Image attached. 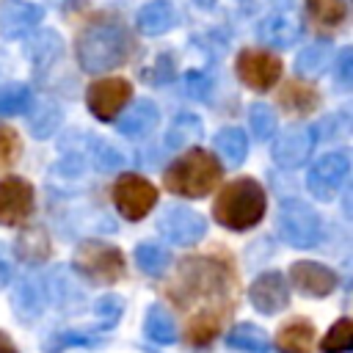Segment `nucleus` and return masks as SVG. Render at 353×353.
Returning <instances> with one entry per match:
<instances>
[{
  "mask_svg": "<svg viewBox=\"0 0 353 353\" xmlns=\"http://www.w3.org/2000/svg\"><path fill=\"white\" fill-rule=\"evenodd\" d=\"M265 207H268L265 188L256 179L243 176V179H234L221 188V193L212 204V215L221 226L245 232L265 218Z\"/></svg>",
  "mask_w": 353,
  "mask_h": 353,
  "instance_id": "obj_1",
  "label": "nucleus"
},
{
  "mask_svg": "<svg viewBox=\"0 0 353 353\" xmlns=\"http://www.w3.org/2000/svg\"><path fill=\"white\" fill-rule=\"evenodd\" d=\"M232 284V270L210 256L185 259L176 270V281L171 284V295L179 306H190L207 298H223Z\"/></svg>",
  "mask_w": 353,
  "mask_h": 353,
  "instance_id": "obj_2",
  "label": "nucleus"
},
{
  "mask_svg": "<svg viewBox=\"0 0 353 353\" xmlns=\"http://www.w3.org/2000/svg\"><path fill=\"white\" fill-rule=\"evenodd\" d=\"M132 52V41L127 30L116 22H97L85 28L77 39V61L85 72H108L121 66Z\"/></svg>",
  "mask_w": 353,
  "mask_h": 353,
  "instance_id": "obj_3",
  "label": "nucleus"
},
{
  "mask_svg": "<svg viewBox=\"0 0 353 353\" xmlns=\"http://www.w3.org/2000/svg\"><path fill=\"white\" fill-rule=\"evenodd\" d=\"M165 188L176 196L199 199L221 182V163L204 149H188L165 168Z\"/></svg>",
  "mask_w": 353,
  "mask_h": 353,
  "instance_id": "obj_4",
  "label": "nucleus"
},
{
  "mask_svg": "<svg viewBox=\"0 0 353 353\" xmlns=\"http://www.w3.org/2000/svg\"><path fill=\"white\" fill-rule=\"evenodd\" d=\"M74 270L94 284H116L124 276L127 265L124 254L116 245L102 240H85L74 251Z\"/></svg>",
  "mask_w": 353,
  "mask_h": 353,
  "instance_id": "obj_5",
  "label": "nucleus"
},
{
  "mask_svg": "<svg viewBox=\"0 0 353 353\" xmlns=\"http://www.w3.org/2000/svg\"><path fill=\"white\" fill-rule=\"evenodd\" d=\"M279 234L292 248H314L323 237V221L306 201L287 199L279 207Z\"/></svg>",
  "mask_w": 353,
  "mask_h": 353,
  "instance_id": "obj_6",
  "label": "nucleus"
},
{
  "mask_svg": "<svg viewBox=\"0 0 353 353\" xmlns=\"http://www.w3.org/2000/svg\"><path fill=\"white\" fill-rule=\"evenodd\" d=\"M154 201H157V188L138 174H124L113 185V204L127 221L146 218L152 212Z\"/></svg>",
  "mask_w": 353,
  "mask_h": 353,
  "instance_id": "obj_7",
  "label": "nucleus"
},
{
  "mask_svg": "<svg viewBox=\"0 0 353 353\" xmlns=\"http://www.w3.org/2000/svg\"><path fill=\"white\" fill-rule=\"evenodd\" d=\"M347 174H350V157H347V152H342V149L339 152H328V154H323L309 168L306 188H309V193L314 199L331 201L339 193V188L345 185Z\"/></svg>",
  "mask_w": 353,
  "mask_h": 353,
  "instance_id": "obj_8",
  "label": "nucleus"
},
{
  "mask_svg": "<svg viewBox=\"0 0 353 353\" xmlns=\"http://www.w3.org/2000/svg\"><path fill=\"white\" fill-rule=\"evenodd\" d=\"M234 69H237V77L254 91H268L281 77V61L273 52L256 50V47L243 50L234 61Z\"/></svg>",
  "mask_w": 353,
  "mask_h": 353,
  "instance_id": "obj_9",
  "label": "nucleus"
},
{
  "mask_svg": "<svg viewBox=\"0 0 353 353\" xmlns=\"http://www.w3.org/2000/svg\"><path fill=\"white\" fill-rule=\"evenodd\" d=\"M130 94H132V88L124 77H105V80H97L88 85L85 105L99 121H110L130 102Z\"/></svg>",
  "mask_w": 353,
  "mask_h": 353,
  "instance_id": "obj_10",
  "label": "nucleus"
},
{
  "mask_svg": "<svg viewBox=\"0 0 353 353\" xmlns=\"http://www.w3.org/2000/svg\"><path fill=\"white\" fill-rule=\"evenodd\" d=\"M157 229H160V234H163L168 243L193 245V243H199V240L204 237L207 221H204L196 210H190V207H176V204H174V207H168V210L160 215Z\"/></svg>",
  "mask_w": 353,
  "mask_h": 353,
  "instance_id": "obj_11",
  "label": "nucleus"
},
{
  "mask_svg": "<svg viewBox=\"0 0 353 353\" xmlns=\"http://www.w3.org/2000/svg\"><path fill=\"white\" fill-rule=\"evenodd\" d=\"M33 212V188L22 176H0V223H22Z\"/></svg>",
  "mask_w": 353,
  "mask_h": 353,
  "instance_id": "obj_12",
  "label": "nucleus"
},
{
  "mask_svg": "<svg viewBox=\"0 0 353 353\" xmlns=\"http://www.w3.org/2000/svg\"><path fill=\"white\" fill-rule=\"evenodd\" d=\"M314 146V130L312 127H290L287 132H281L273 143V163L279 168H298L309 160Z\"/></svg>",
  "mask_w": 353,
  "mask_h": 353,
  "instance_id": "obj_13",
  "label": "nucleus"
},
{
  "mask_svg": "<svg viewBox=\"0 0 353 353\" xmlns=\"http://www.w3.org/2000/svg\"><path fill=\"white\" fill-rule=\"evenodd\" d=\"M248 298H251V306L262 314H276L287 306L290 301V292H287V281L281 273L276 270H268L262 276L254 279V284L248 287Z\"/></svg>",
  "mask_w": 353,
  "mask_h": 353,
  "instance_id": "obj_14",
  "label": "nucleus"
},
{
  "mask_svg": "<svg viewBox=\"0 0 353 353\" xmlns=\"http://www.w3.org/2000/svg\"><path fill=\"white\" fill-rule=\"evenodd\" d=\"M290 281L303 292V295H314V298H323L328 292H334L336 287V273L320 262H309V259H301L290 268Z\"/></svg>",
  "mask_w": 353,
  "mask_h": 353,
  "instance_id": "obj_15",
  "label": "nucleus"
},
{
  "mask_svg": "<svg viewBox=\"0 0 353 353\" xmlns=\"http://www.w3.org/2000/svg\"><path fill=\"white\" fill-rule=\"evenodd\" d=\"M44 17V8L28 0H8L0 8V36L19 39L28 30H33Z\"/></svg>",
  "mask_w": 353,
  "mask_h": 353,
  "instance_id": "obj_16",
  "label": "nucleus"
},
{
  "mask_svg": "<svg viewBox=\"0 0 353 353\" xmlns=\"http://www.w3.org/2000/svg\"><path fill=\"white\" fill-rule=\"evenodd\" d=\"M160 121V110L152 99H135L130 105V110L119 119V132L124 138H132V141H141L146 138Z\"/></svg>",
  "mask_w": 353,
  "mask_h": 353,
  "instance_id": "obj_17",
  "label": "nucleus"
},
{
  "mask_svg": "<svg viewBox=\"0 0 353 353\" xmlns=\"http://www.w3.org/2000/svg\"><path fill=\"white\" fill-rule=\"evenodd\" d=\"M226 312H229V309H221V306L199 309V312L188 320V328H185V339H188V345H193V347H204V345H210V342L221 334V325H223Z\"/></svg>",
  "mask_w": 353,
  "mask_h": 353,
  "instance_id": "obj_18",
  "label": "nucleus"
},
{
  "mask_svg": "<svg viewBox=\"0 0 353 353\" xmlns=\"http://www.w3.org/2000/svg\"><path fill=\"white\" fill-rule=\"evenodd\" d=\"M44 303H47V287H44V279L39 276H22L17 290H14V312L25 320H33L44 312Z\"/></svg>",
  "mask_w": 353,
  "mask_h": 353,
  "instance_id": "obj_19",
  "label": "nucleus"
},
{
  "mask_svg": "<svg viewBox=\"0 0 353 353\" xmlns=\"http://www.w3.org/2000/svg\"><path fill=\"white\" fill-rule=\"evenodd\" d=\"M176 25V8L168 0H152L135 14V28L143 36H163Z\"/></svg>",
  "mask_w": 353,
  "mask_h": 353,
  "instance_id": "obj_20",
  "label": "nucleus"
},
{
  "mask_svg": "<svg viewBox=\"0 0 353 353\" xmlns=\"http://www.w3.org/2000/svg\"><path fill=\"white\" fill-rule=\"evenodd\" d=\"M256 36L270 47H290L301 39V22L287 14H270L256 25Z\"/></svg>",
  "mask_w": 353,
  "mask_h": 353,
  "instance_id": "obj_21",
  "label": "nucleus"
},
{
  "mask_svg": "<svg viewBox=\"0 0 353 353\" xmlns=\"http://www.w3.org/2000/svg\"><path fill=\"white\" fill-rule=\"evenodd\" d=\"M312 342H314V328L303 317H295V320L284 323L276 334L279 353H312Z\"/></svg>",
  "mask_w": 353,
  "mask_h": 353,
  "instance_id": "obj_22",
  "label": "nucleus"
},
{
  "mask_svg": "<svg viewBox=\"0 0 353 353\" xmlns=\"http://www.w3.org/2000/svg\"><path fill=\"white\" fill-rule=\"evenodd\" d=\"M279 102L290 110V113H298V116H306L312 113L317 105H320V94L309 85V83H298V80H290L281 94H279Z\"/></svg>",
  "mask_w": 353,
  "mask_h": 353,
  "instance_id": "obj_23",
  "label": "nucleus"
},
{
  "mask_svg": "<svg viewBox=\"0 0 353 353\" xmlns=\"http://www.w3.org/2000/svg\"><path fill=\"white\" fill-rule=\"evenodd\" d=\"M143 334L157 342V345H171L176 339V323L171 317V312L160 303L146 309V320H143Z\"/></svg>",
  "mask_w": 353,
  "mask_h": 353,
  "instance_id": "obj_24",
  "label": "nucleus"
},
{
  "mask_svg": "<svg viewBox=\"0 0 353 353\" xmlns=\"http://www.w3.org/2000/svg\"><path fill=\"white\" fill-rule=\"evenodd\" d=\"M331 66V44L328 41H314L303 47L295 58V72L301 77H320Z\"/></svg>",
  "mask_w": 353,
  "mask_h": 353,
  "instance_id": "obj_25",
  "label": "nucleus"
},
{
  "mask_svg": "<svg viewBox=\"0 0 353 353\" xmlns=\"http://www.w3.org/2000/svg\"><path fill=\"white\" fill-rule=\"evenodd\" d=\"M17 256L28 265H39L50 256V237L41 226H30L17 237Z\"/></svg>",
  "mask_w": 353,
  "mask_h": 353,
  "instance_id": "obj_26",
  "label": "nucleus"
},
{
  "mask_svg": "<svg viewBox=\"0 0 353 353\" xmlns=\"http://www.w3.org/2000/svg\"><path fill=\"white\" fill-rule=\"evenodd\" d=\"M215 152L221 154V160L226 165H240L245 160V152H248V138L243 135V130L237 127H223L218 130L215 135Z\"/></svg>",
  "mask_w": 353,
  "mask_h": 353,
  "instance_id": "obj_27",
  "label": "nucleus"
},
{
  "mask_svg": "<svg viewBox=\"0 0 353 353\" xmlns=\"http://www.w3.org/2000/svg\"><path fill=\"white\" fill-rule=\"evenodd\" d=\"M226 342H229V347H234V350H243V353H268V334L259 328V325H254V323H240V325H234L232 331H229V336H226Z\"/></svg>",
  "mask_w": 353,
  "mask_h": 353,
  "instance_id": "obj_28",
  "label": "nucleus"
},
{
  "mask_svg": "<svg viewBox=\"0 0 353 353\" xmlns=\"http://www.w3.org/2000/svg\"><path fill=\"white\" fill-rule=\"evenodd\" d=\"M199 135H201V121H199V116H193V113H179V116L171 121L168 132H165V146H168V149H182V146L193 143Z\"/></svg>",
  "mask_w": 353,
  "mask_h": 353,
  "instance_id": "obj_29",
  "label": "nucleus"
},
{
  "mask_svg": "<svg viewBox=\"0 0 353 353\" xmlns=\"http://www.w3.org/2000/svg\"><path fill=\"white\" fill-rule=\"evenodd\" d=\"M135 262H138V268H141L146 276H163V273L168 270V265H171V254H168V248H163V245L141 243V245L135 248Z\"/></svg>",
  "mask_w": 353,
  "mask_h": 353,
  "instance_id": "obj_30",
  "label": "nucleus"
},
{
  "mask_svg": "<svg viewBox=\"0 0 353 353\" xmlns=\"http://www.w3.org/2000/svg\"><path fill=\"white\" fill-rule=\"evenodd\" d=\"M25 50L36 66H50L52 58H58V52H61V36L52 30H41L28 41Z\"/></svg>",
  "mask_w": 353,
  "mask_h": 353,
  "instance_id": "obj_31",
  "label": "nucleus"
},
{
  "mask_svg": "<svg viewBox=\"0 0 353 353\" xmlns=\"http://www.w3.org/2000/svg\"><path fill=\"white\" fill-rule=\"evenodd\" d=\"M306 8H309V17L323 28H336L347 17L345 0H306Z\"/></svg>",
  "mask_w": 353,
  "mask_h": 353,
  "instance_id": "obj_32",
  "label": "nucleus"
},
{
  "mask_svg": "<svg viewBox=\"0 0 353 353\" xmlns=\"http://www.w3.org/2000/svg\"><path fill=\"white\" fill-rule=\"evenodd\" d=\"M58 124H61V108H58L55 102L44 99L36 110H30V132H33L36 138L52 135V132L58 130Z\"/></svg>",
  "mask_w": 353,
  "mask_h": 353,
  "instance_id": "obj_33",
  "label": "nucleus"
},
{
  "mask_svg": "<svg viewBox=\"0 0 353 353\" xmlns=\"http://www.w3.org/2000/svg\"><path fill=\"white\" fill-rule=\"evenodd\" d=\"M353 347V320L350 317H339L331 331L325 334V339L320 342L323 353H347Z\"/></svg>",
  "mask_w": 353,
  "mask_h": 353,
  "instance_id": "obj_34",
  "label": "nucleus"
},
{
  "mask_svg": "<svg viewBox=\"0 0 353 353\" xmlns=\"http://www.w3.org/2000/svg\"><path fill=\"white\" fill-rule=\"evenodd\" d=\"M30 88L25 83H6L0 85V113L11 116V113H22L30 108Z\"/></svg>",
  "mask_w": 353,
  "mask_h": 353,
  "instance_id": "obj_35",
  "label": "nucleus"
},
{
  "mask_svg": "<svg viewBox=\"0 0 353 353\" xmlns=\"http://www.w3.org/2000/svg\"><path fill=\"white\" fill-rule=\"evenodd\" d=\"M248 119H251V130H254V135L256 138H270L273 132H276V113L268 108V105H262V102H256V105H251V113H248Z\"/></svg>",
  "mask_w": 353,
  "mask_h": 353,
  "instance_id": "obj_36",
  "label": "nucleus"
},
{
  "mask_svg": "<svg viewBox=\"0 0 353 353\" xmlns=\"http://www.w3.org/2000/svg\"><path fill=\"white\" fill-rule=\"evenodd\" d=\"M94 312H97V317H99V325H102V328H110V325L119 323V317H121V312H124V301H121L119 295H105V298L97 301Z\"/></svg>",
  "mask_w": 353,
  "mask_h": 353,
  "instance_id": "obj_37",
  "label": "nucleus"
},
{
  "mask_svg": "<svg viewBox=\"0 0 353 353\" xmlns=\"http://www.w3.org/2000/svg\"><path fill=\"white\" fill-rule=\"evenodd\" d=\"M19 152H22L19 135H17L11 127L0 124V168H8L11 163H17Z\"/></svg>",
  "mask_w": 353,
  "mask_h": 353,
  "instance_id": "obj_38",
  "label": "nucleus"
},
{
  "mask_svg": "<svg viewBox=\"0 0 353 353\" xmlns=\"http://www.w3.org/2000/svg\"><path fill=\"white\" fill-rule=\"evenodd\" d=\"M91 345H99V339H94V336H88V334H55V336L44 345V350H47V353H61V350H66V347H91Z\"/></svg>",
  "mask_w": 353,
  "mask_h": 353,
  "instance_id": "obj_39",
  "label": "nucleus"
},
{
  "mask_svg": "<svg viewBox=\"0 0 353 353\" xmlns=\"http://www.w3.org/2000/svg\"><path fill=\"white\" fill-rule=\"evenodd\" d=\"M94 157V163H97V168L99 171H110V168H119L121 165V154H119V149H113V146H108V143H97V152L91 154Z\"/></svg>",
  "mask_w": 353,
  "mask_h": 353,
  "instance_id": "obj_40",
  "label": "nucleus"
},
{
  "mask_svg": "<svg viewBox=\"0 0 353 353\" xmlns=\"http://www.w3.org/2000/svg\"><path fill=\"white\" fill-rule=\"evenodd\" d=\"M185 83H188V94H190L193 99H207V97H210L212 80H210L204 72H190Z\"/></svg>",
  "mask_w": 353,
  "mask_h": 353,
  "instance_id": "obj_41",
  "label": "nucleus"
},
{
  "mask_svg": "<svg viewBox=\"0 0 353 353\" xmlns=\"http://www.w3.org/2000/svg\"><path fill=\"white\" fill-rule=\"evenodd\" d=\"M154 72H146V80L152 83H165V80H171L174 77V58L165 52V55H160V58H154Z\"/></svg>",
  "mask_w": 353,
  "mask_h": 353,
  "instance_id": "obj_42",
  "label": "nucleus"
},
{
  "mask_svg": "<svg viewBox=\"0 0 353 353\" xmlns=\"http://www.w3.org/2000/svg\"><path fill=\"white\" fill-rule=\"evenodd\" d=\"M334 72H336V77H339V83H350V77H353V50H342L339 52V58H336V63H334Z\"/></svg>",
  "mask_w": 353,
  "mask_h": 353,
  "instance_id": "obj_43",
  "label": "nucleus"
},
{
  "mask_svg": "<svg viewBox=\"0 0 353 353\" xmlns=\"http://www.w3.org/2000/svg\"><path fill=\"white\" fill-rule=\"evenodd\" d=\"M8 279H11V262H8V256H6L3 248H0V287H6Z\"/></svg>",
  "mask_w": 353,
  "mask_h": 353,
  "instance_id": "obj_44",
  "label": "nucleus"
},
{
  "mask_svg": "<svg viewBox=\"0 0 353 353\" xmlns=\"http://www.w3.org/2000/svg\"><path fill=\"white\" fill-rule=\"evenodd\" d=\"M0 353H19L17 345L11 342V336H8L6 331H0Z\"/></svg>",
  "mask_w": 353,
  "mask_h": 353,
  "instance_id": "obj_45",
  "label": "nucleus"
},
{
  "mask_svg": "<svg viewBox=\"0 0 353 353\" xmlns=\"http://www.w3.org/2000/svg\"><path fill=\"white\" fill-rule=\"evenodd\" d=\"M193 3H196L199 8H212V6H215V0H193Z\"/></svg>",
  "mask_w": 353,
  "mask_h": 353,
  "instance_id": "obj_46",
  "label": "nucleus"
}]
</instances>
